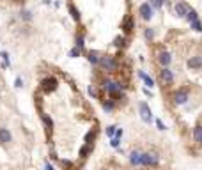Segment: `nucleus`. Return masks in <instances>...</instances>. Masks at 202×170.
I'll return each mask as SVG.
<instances>
[{
	"label": "nucleus",
	"instance_id": "obj_1",
	"mask_svg": "<svg viewBox=\"0 0 202 170\" xmlns=\"http://www.w3.org/2000/svg\"><path fill=\"white\" fill-rule=\"evenodd\" d=\"M158 163L160 158L154 152H142L140 154V165H144V167H156Z\"/></svg>",
	"mask_w": 202,
	"mask_h": 170
},
{
	"label": "nucleus",
	"instance_id": "obj_2",
	"mask_svg": "<svg viewBox=\"0 0 202 170\" xmlns=\"http://www.w3.org/2000/svg\"><path fill=\"white\" fill-rule=\"evenodd\" d=\"M103 89L108 92V94H112V96H119L121 91L124 89V85L117 83V82H110V80H107V82H103Z\"/></svg>",
	"mask_w": 202,
	"mask_h": 170
},
{
	"label": "nucleus",
	"instance_id": "obj_3",
	"mask_svg": "<svg viewBox=\"0 0 202 170\" xmlns=\"http://www.w3.org/2000/svg\"><path fill=\"white\" fill-rule=\"evenodd\" d=\"M98 66H101V67H103L105 71H115L117 62L114 60V57L103 55V57H99V62H98Z\"/></svg>",
	"mask_w": 202,
	"mask_h": 170
},
{
	"label": "nucleus",
	"instance_id": "obj_4",
	"mask_svg": "<svg viewBox=\"0 0 202 170\" xmlns=\"http://www.w3.org/2000/svg\"><path fill=\"white\" fill-rule=\"evenodd\" d=\"M138 110H140V117H142V120L149 124V122L152 120V112H151V108H149V105L142 101V103H138Z\"/></svg>",
	"mask_w": 202,
	"mask_h": 170
},
{
	"label": "nucleus",
	"instance_id": "obj_5",
	"mask_svg": "<svg viewBox=\"0 0 202 170\" xmlns=\"http://www.w3.org/2000/svg\"><path fill=\"white\" fill-rule=\"evenodd\" d=\"M57 85H59V82L55 80L53 76H48V78H44L43 82H41V89H43L46 94L48 92H53L55 89H57Z\"/></svg>",
	"mask_w": 202,
	"mask_h": 170
},
{
	"label": "nucleus",
	"instance_id": "obj_6",
	"mask_svg": "<svg viewBox=\"0 0 202 170\" xmlns=\"http://www.w3.org/2000/svg\"><path fill=\"white\" fill-rule=\"evenodd\" d=\"M138 13H140V16H142V20L149 21L152 18V7H151V4H149V2H144L142 6L138 7Z\"/></svg>",
	"mask_w": 202,
	"mask_h": 170
},
{
	"label": "nucleus",
	"instance_id": "obj_7",
	"mask_svg": "<svg viewBox=\"0 0 202 170\" xmlns=\"http://www.w3.org/2000/svg\"><path fill=\"white\" fill-rule=\"evenodd\" d=\"M188 99H190V94H188L186 89H179V91L174 94V101H176V105H184Z\"/></svg>",
	"mask_w": 202,
	"mask_h": 170
},
{
	"label": "nucleus",
	"instance_id": "obj_8",
	"mask_svg": "<svg viewBox=\"0 0 202 170\" xmlns=\"http://www.w3.org/2000/svg\"><path fill=\"white\" fill-rule=\"evenodd\" d=\"M160 78H161V82L167 85H172L174 83V73L168 67H163V69L160 71Z\"/></svg>",
	"mask_w": 202,
	"mask_h": 170
},
{
	"label": "nucleus",
	"instance_id": "obj_9",
	"mask_svg": "<svg viewBox=\"0 0 202 170\" xmlns=\"http://www.w3.org/2000/svg\"><path fill=\"white\" fill-rule=\"evenodd\" d=\"M11 142H13V133L7 127H0V144L2 145H9Z\"/></svg>",
	"mask_w": 202,
	"mask_h": 170
},
{
	"label": "nucleus",
	"instance_id": "obj_10",
	"mask_svg": "<svg viewBox=\"0 0 202 170\" xmlns=\"http://www.w3.org/2000/svg\"><path fill=\"white\" fill-rule=\"evenodd\" d=\"M188 9H190V7H188L186 4H183V2H177V4L174 6V11H176V16H179V18H184V16H186Z\"/></svg>",
	"mask_w": 202,
	"mask_h": 170
},
{
	"label": "nucleus",
	"instance_id": "obj_11",
	"mask_svg": "<svg viewBox=\"0 0 202 170\" xmlns=\"http://www.w3.org/2000/svg\"><path fill=\"white\" fill-rule=\"evenodd\" d=\"M188 67H192V69H200L202 67V57L195 55V57H192V59H188Z\"/></svg>",
	"mask_w": 202,
	"mask_h": 170
},
{
	"label": "nucleus",
	"instance_id": "obj_12",
	"mask_svg": "<svg viewBox=\"0 0 202 170\" xmlns=\"http://www.w3.org/2000/svg\"><path fill=\"white\" fill-rule=\"evenodd\" d=\"M99 51H96V50H91V51H87V59H89V62L92 64V66H98L99 62Z\"/></svg>",
	"mask_w": 202,
	"mask_h": 170
},
{
	"label": "nucleus",
	"instance_id": "obj_13",
	"mask_svg": "<svg viewBox=\"0 0 202 170\" xmlns=\"http://www.w3.org/2000/svg\"><path fill=\"white\" fill-rule=\"evenodd\" d=\"M160 64H161V66H163V67H167V66H168V64L172 62V57H170V53H168V51H161V53H160Z\"/></svg>",
	"mask_w": 202,
	"mask_h": 170
},
{
	"label": "nucleus",
	"instance_id": "obj_14",
	"mask_svg": "<svg viewBox=\"0 0 202 170\" xmlns=\"http://www.w3.org/2000/svg\"><path fill=\"white\" fill-rule=\"evenodd\" d=\"M41 119H43L44 126H46V131H48V133H51V129H53V120H51L50 117L46 115V113H43V115H41Z\"/></svg>",
	"mask_w": 202,
	"mask_h": 170
},
{
	"label": "nucleus",
	"instance_id": "obj_15",
	"mask_svg": "<svg viewBox=\"0 0 202 170\" xmlns=\"http://www.w3.org/2000/svg\"><path fill=\"white\" fill-rule=\"evenodd\" d=\"M140 154H142V152H138V151H133L130 154V163L133 167H135V165H140Z\"/></svg>",
	"mask_w": 202,
	"mask_h": 170
},
{
	"label": "nucleus",
	"instance_id": "obj_16",
	"mask_svg": "<svg viewBox=\"0 0 202 170\" xmlns=\"http://www.w3.org/2000/svg\"><path fill=\"white\" fill-rule=\"evenodd\" d=\"M67 9H69V14H71L73 20H75V21H80V11H78V9L73 6V4H69V7H67Z\"/></svg>",
	"mask_w": 202,
	"mask_h": 170
},
{
	"label": "nucleus",
	"instance_id": "obj_17",
	"mask_svg": "<svg viewBox=\"0 0 202 170\" xmlns=\"http://www.w3.org/2000/svg\"><path fill=\"white\" fill-rule=\"evenodd\" d=\"M75 46H76V48H78L80 51L85 48V41H83V35H82V34L76 35V39H75Z\"/></svg>",
	"mask_w": 202,
	"mask_h": 170
},
{
	"label": "nucleus",
	"instance_id": "obj_18",
	"mask_svg": "<svg viewBox=\"0 0 202 170\" xmlns=\"http://www.w3.org/2000/svg\"><path fill=\"white\" fill-rule=\"evenodd\" d=\"M193 138L199 144H202V126L199 124V126H195V129H193Z\"/></svg>",
	"mask_w": 202,
	"mask_h": 170
},
{
	"label": "nucleus",
	"instance_id": "obj_19",
	"mask_svg": "<svg viewBox=\"0 0 202 170\" xmlns=\"http://www.w3.org/2000/svg\"><path fill=\"white\" fill-rule=\"evenodd\" d=\"M140 78H142V80L145 82V85H147L149 89H152V87H154V80H152L151 76H147L145 73H142V71H140Z\"/></svg>",
	"mask_w": 202,
	"mask_h": 170
},
{
	"label": "nucleus",
	"instance_id": "obj_20",
	"mask_svg": "<svg viewBox=\"0 0 202 170\" xmlns=\"http://www.w3.org/2000/svg\"><path fill=\"white\" fill-rule=\"evenodd\" d=\"M190 23L192 21H195V20H199V16H197V11H193V9H188V13H186V16H184Z\"/></svg>",
	"mask_w": 202,
	"mask_h": 170
},
{
	"label": "nucleus",
	"instance_id": "obj_21",
	"mask_svg": "<svg viewBox=\"0 0 202 170\" xmlns=\"http://www.w3.org/2000/svg\"><path fill=\"white\" fill-rule=\"evenodd\" d=\"M91 151H92V145H91V144H85L83 147L80 149V156H82V158H87V154H89Z\"/></svg>",
	"mask_w": 202,
	"mask_h": 170
},
{
	"label": "nucleus",
	"instance_id": "obj_22",
	"mask_svg": "<svg viewBox=\"0 0 202 170\" xmlns=\"http://www.w3.org/2000/svg\"><path fill=\"white\" fill-rule=\"evenodd\" d=\"M190 25H192V28H193L195 32H202V21H200V20H195V21H192Z\"/></svg>",
	"mask_w": 202,
	"mask_h": 170
},
{
	"label": "nucleus",
	"instance_id": "obj_23",
	"mask_svg": "<svg viewBox=\"0 0 202 170\" xmlns=\"http://www.w3.org/2000/svg\"><path fill=\"white\" fill-rule=\"evenodd\" d=\"M124 30H126V32H131V30H133V18H126V21H124Z\"/></svg>",
	"mask_w": 202,
	"mask_h": 170
},
{
	"label": "nucleus",
	"instance_id": "obj_24",
	"mask_svg": "<svg viewBox=\"0 0 202 170\" xmlns=\"http://www.w3.org/2000/svg\"><path fill=\"white\" fill-rule=\"evenodd\" d=\"M0 57H2V60H4V67H9L11 62H9V53L7 51H0Z\"/></svg>",
	"mask_w": 202,
	"mask_h": 170
},
{
	"label": "nucleus",
	"instance_id": "obj_25",
	"mask_svg": "<svg viewBox=\"0 0 202 170\" xmlns=\"http://www.w3.org/2000/svg\"><path fill=\"white\" fill-rule=\"evenodd\" d=\"M103 110L105 112H112L114 110V101H103Z\"/></svg>",
	"mask_w": 202,
	"mask_h": 170
},
{
	"label": "nucleus",
	"instance_id": "obj_26",
	"mask_svg": "<svg viewBox=\"0 0 202 170\" xmlns=\"http://www.w3.org/2000/svg\"><path fill=\"white\" fill-rule=\"evenodd\" d=\"M165 0H151V7L152 9H161Z\"/></svg>",
	"mask_w": 202,
	"mask_h": 170
},
{
	"label": "nucleus",
	"instance_id": "obj_27",
	"mask_svg": "<svg viewBox=\"0 0 202 170\" xmlns=\"http://www.w3.org/2000/svg\"><path fill=\"white\" fill-rule=\"evenodd\" d=\"M80 53H82V51H80V50L76 48V46L69 50V57H71V59H78V57H80Z\"/></svg>",
	"mask_w": 202,
	"mask_h": 170
},
{
	"label": "nucleus",
	"instance_id": "obj_28",
	"mask_svg": "<svg viewBox=\"0 0 202 170\" xmlns=\"http://www.w3.org/2000/svg\"><path fill=\"white\" fill-rule=\"evenodd\" d=\"M20 16H22V20H25V21H30V20H32V13H30V11H22V13H20Z\"/></svg>",
	"mask_w": 202,
	"mask_h": 170
},
{
	"label": "nucleus",
	"instance_id": "obj_29",
	"mask_svg": "<svg viewBox=\"0 0 202 170\" xmlns=\"http://www.w3.org/2000/svg\"><path fill=\"white\" fill-rule=\"evenodd\" d=\"M110 145L114 149H119V145H121V138H115V136H112L110 138Z\"/></svg>",
	"mask_w": 202,
	"mask_h": 170
},
{
	"label": "nucleus",
	"instance_id": "obj_30",
	"mask_svg": "<svg viewBox=\"0 0 202 170\" xmlns=\"http://www.w3.org/2000/svg\"><path fill=\"white\" fill-rule=\"evenodd\" d=\"M124 42H126V39H124L123 35H121V37H115V41H114V44H115L117 48H123V46H124Z\"/></svg>",
	"mask_w": 202,
	"mask_h": 170
},
{
	"label": "nucleus",
	"instance_id": "obj_31",
	"mask_svg": "<svg viewBox=\"0 0 202 170\" xmlns=\"http://www.w3.org/2000/svg\"><path fill=\"white\" fill-rule=\"evenodd\" d=\"M94 136H96V133H94V131H89V133L85 135V144H91V145H92Z\"/></svg>",
	"mask_w": 202,
	"mask_h": 170
},
{
	"label": "nucleus",
	"instance_id": "obj_32",
	"mask_svg": "<svg viewBox=\"0 0 202 170\" xmlns=\"http://www.w3.org/2000/svg\"><path fill=\"white\" fill-rule=\"evenodd\" d=\"M14 87H16V89H22V87H23V78H22V76H16Z\"/></svg>",
	"mask_w": 202,
	"mask_h": 170
},
{
	"label": "nucleus",
	"instance_id": "obj_33",
	"mask_svg": "<svg viewBox=\"0 0 202 170\" xmlns=\"http://www.w3.org/2000/svg\"><path fill=\"white\" fill-rule=\"evenodd\" d=\"M144 35L147 37V39H152V37H154V32H152V28H145Z\"/></svg>",
	"mask_w": 202,
	"mask_h": 170
},
{
	"label": "nucleus",
	"instance_id": "obj_34",
	"mask_svg": "<svg viewBox=\"0 0 202 170\" xmlns=\"http://www.w3.org/2000/svg\"><path fill=\"white\" fill-rule=\"evenodd\" d=\"M115 129H117L115 126H108V127H107V135H108L110 138L114 136V133H115Z\"/></svg>",
	"mask_w": 202,
	"mask_h": 170
},
{
	"label": "nucleus",
	"instance_id": "obj_35",
	"mask_svg": "<svg viewBox=\"0 0 202 170\" xmlns=\"http://www.w3.org/2000/svg\"><path fill=\"white\" fill-rule=\"evenodd\" d=\"M123 133H124V131H123V127H117V129H115V133H114V136H115V138H121V136H123Z\"/></svg>",
	"mask_w": 202,
	"mask_h": 170
},
{
	"label": "nucleus",
	"instance_id": "obj_36",
	"mask_svg": "<svg viewBox=\"0 0 202 170\" xmlns=\"http://www.w3.org/2000/svg\"><path fill=\"white\" fill-rule=\"evenodd\" d=\"M156 126H158V129H165V124H163L160 119H156Z\"/></svg>",
	"mask_w": 202,
	"mask_h": 170
},
{
	"label": "nucleus",
	"instance_id": "obj_37",
	"mask_svg": "<svg viewBox=\"0 0 202 170\" xmlns=\"http://www.w3.org/2000/svg\"><path fill=\"white\" fill-rule=\"evenodd\" d=\"M44 168H46V170H55L53 167H51V163H48V161L44 163Z\"/></svg>",
	"mask_w": 202,
	"mask_h": 170
}]
</instances>
